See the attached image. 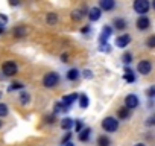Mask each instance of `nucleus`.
Returning <instances> with one entry per match:
<instances>
[{
  "mask_svg": "<svg viewBox=\"0 0 155 146\" xmlns=\"http://www.w3.org/2000/svg\"><path fill=\"white\" fill-rule=\"evenodd\" d=\"M129 43H131V35H128V34L120 35V37H117V40H116V46H117V47H120V49L126 47Z\"/></svg>",
  "mask_w": 155,
  "mask_h": 146,
  "instance_id": "6e6552de",
  "label": "nucleus"
},
{
  "mask_svg": "<svg viewBox=\"0 0 155 146\" xmlns=\"http://www.w3.org/2000/svg\"><path fill=\"white\" fill-rule=\"evenodd\" d=\"M146 125H147V126H155V116H150V117L146 120Z\"/></svg>",
  "mask_w": 155,
  "mask_h": 146,
  "instance_id": "c756f323",
  "label": "nucleus"
},
{
  "mask_svg": "<svg viewBox=\"0 0 155 146\" xmlns=\"http://www.w3.org/2000/svg\"><path fill=\"white\" fill-rule=\"evenodd\" d=\"M78 78H79V71H78L76 68H70L67 71V79L68 81H76Z\"/></svg>",
  "mask_w": 155,
  "mask_h": 146,
  "instance_id": "f3484780",
  "label": "nucleus"
},
{
  "mask_svg": "<svg viewBox=\"0 0 155 146\" xmlns=\"http://www.w3.org/2000/svg\"><path fill=\"white\" fill-rule=\"evenodd\" d=\"M65 146H74V144H73V143H67Z\"/></svg>",
  "mask_w": 155,
  "mask_h": 146,
  "instance_id": "a19ab883",
  "label": "nucleus"
},
{
  "mask_svg": "<svg viewBox=\"0 0 155 146\" xmlns=\"http://www.w3.org/2000/svg\"><path fill=\"white\" fill-rule=\"evenodd\" d=\"M58 82H59V75H58V73H55V71L47 73V75L44 76V79H43V84H44L47 88H53V87H56Z\"/></svg>",
  "mask_w": 155,
  "mask_h": 146,
  "instance_id": "f257e3e1",
  "label": "nucleus"
},
{
  "mask_svg": "<svg viewBox=\"0 0 155 146\" xmlns=\"http://www.w3.org/2000/svg\"><path fill=\"white\" fill-rule=\"evenodd\" d=\"M113 34V28L111 26H104L102 34H101V44H107V40L111 37Z\"/></svg>",
  "mask_w": 155,
  "mask_h": 146,
  "instance_id": "1a4fd4ad",
  "label": "nucleus"
},
{
  "mask_svg": "<svg viewBox=\"0 0 155 146\" xmlns=\"http://www.w3.org/2000/svg\"><path fill=\"white\" fill-rule=\"evenodd\" d=\"M8 25V17L5 14H0V28H5Z\"/></svg>",
  "mask_w": 155,
  "mask_h": 146,
  "instance_id": "c85d7f7f",
  "label": "nucleus"
},
{
  "mask_svg": "<svg viewBox=\"0 0 155 146\" xmlns=\"http://www.w3.org/2000/svg\"><path fill=\"white\" fill-rule=\"evenodd\" d=\"M88 31H90V28H82V34H88Z\"/></svg>",
  "mask_w": 155,
  "mask_h": 146,
  "instance_id": "e433bc0d",
  "label": "nucleus"
},
{
  "mask_svg": "<svg viewBox=\"0 0 155 146\" xmlns=\"http://www.w3.org/2000/svg\"><path fill=\"white\" fill-rule=\"evenodd\" d=\"M146 46H147V47H150V49H153V47H155V35H150V37L146 40Z\"/></svg>",
  "mask_w": 155,
  "mask_h": 146,
  "instance_id": "bb28decb",
  "label": "nucleus"
},
{
  "mask_svg": "<svg viewBox=\"0 0 155 146\" xmlns=\"http://www.w3.org/2000/svg\"><path fill=\"white\" fill-rule=\"evenodd\" d=\"M101 17H102L101 8H91V9L88 11V18H90L91 22H97Z\"/></svg>",
  "mask_w": 155,
  "mask_h": 146,
  "instance_id": "9d476101",
  "label": "nucleus"
},
{
  "mask_svg": "<svg viewBox=\"0 0 155 146\" xmlns=\"http://www.w3.org/2000/svg\"><path fill=\"white\" fill-rule=\"evenodd\" d=\"M102 128H104V131H107V132H114V131H117V128H119V122H117L114 117H105V119L102 120Z\"/></svg>",
  "mask_w": 155,
  "mask_h": 146,
  "instance_id": "f03ea898",
  "label": "nucleus"
},
{
  "mask_svg": "<svg viewBox=\"0 0 155 146\" xmlns=\"http://www.w3.org/2000/svg\"><path fill=\"white\" fill-rule=\"evenodd\" d=\"M101 50L108 53V52H111V46L110 44H101Z\"/></svg>",
  "mask_w": 155,
  "mask_h": 146,
  "instance_id": "2f4dec72",
  "label": "nucleus"
},
{
  "mask_svg": "<svg viewBox=\"0 0 155 146\" xmlns=\"http://www.w3.org/2000/svg\"><path fill=\"white\" fill-rule=\"evenodd\" d=\"M70 137H71V134H65V137L62 138V143H67V141L70 140Z\"/></svg>",
  "mask_w": 155,
  "mask_h": 146,
  "instance_id": "c9c22d12",
  "label": "nucleus"
},
{
  "mask_svg": "<svg viewBox=\"0 0 155 146\" xmlns=\"http://www.w3.org/2000/svg\"><path fill=\"white\" fill-rule=\"evenodd\" d=\"M134 146H146V144H143V143H137V144H134Z\"/></svg>",
  "mask_w": 155,
  "mask_h": 146,
  "instance_id": "58836bf2",
  "label": "nucleus"
},
{
  "mask_svg": "<svg viewBox=\"0 0 155 146\" xmlns=\"http://www.w3.org/2000/svg\"><path fill=\"white\" fill-rule=\"evenodd\" d=\"M125 107L131 111V110H134V108H137L138 107V98H137V95H128L126 98H125Z\"/></svg>",
  "mask_w": 155,
  "mask_h": 146,
  "instance_id": "423d86ee",
  "label": "nucleus"
},
{
  "mask_svg": "<svg viewBox=\"0 0 155 146\" xmlns=\"http://www.w3.org/2000/svg\"><path fill=\"white\" fill-rule=\"evenodd\" d=\"M137 70H138V73H141V75H149L150 70H152V64H150V61H147V59L140 61L138 65H137Z\"/></svg>",
  "mask_w": 155,
  "mask_h": 146,
  "instance_id": "39448f33",
  "label": "nucleus"
},
{
  "mask_svg": "<svg viewBox=\"0 0 155 146\" xmlns=\"http://www.w3.org/2000/svg\"><path fill=\"white\" fill-rule=\"evenodd\" d=\"M110 144H111V140L107 135H99L97 137V146H110Z\"/></svg>",
  "mask_w": 155,
  "mask_h": 146,
  "instance_id": "412c9836",
  "label": "nucleus"
},
{
  "mask_svg": "<svg viewBox=\"0 0 155 146\" xmlns=\"http://www.w3.org/2000/svg\"><path fill=\"white\" fill-rule=\"evenodd\" d=\"M12 32H14V37L21 38V37H25V35H26V28H25V26H17Z\"/></svg>",
  "mask_w": 155,
  "mask_h": 146,
  "instance_id": "6ab92c4d",
  "label": "nucleus"
},
{
  "mask_svg": "<svg viewBox=\"0 0 155 146\" xmlns=\"http://www.w3.org/2000/svg\"><path fill=\"white\" fill-rule=\"evenodd\" d=\"M76 99H79V95H76V93H73V95H67V96H64L62 104H64V105H67V107L70 108V105H71Z\"/></svg>",
  "mask_w": 155,
  "mask_h": 146,
  "instance_id": "f8f14e48",
  "label": "nucleus"
},
{
  "mask_svg": "<svg viewBox=\"0 0 155 146\" xmlns=\"http://www.w3.org/2000/svg\"><path fill=\"white\" fill-rule=\"evenodd\" d=\"M9 110H8V105L6 104H0V117H5L8 116Z\"/></svg>",
  "mask_w": 155,
  "mask_h": 146,
  "instance_id": "393cba45",
  "label": "nucleus"
},
{
  "mask_svg": "<svg viewBox=\"0 0 155 146\" xmlns=\"http://www.w3.org/2000/svg\"><path fill=\"white\" fill-rule=\"evenodd\" d=\"M137 29H140V31H146L149 26H150V20L146 17V15H141V17H138V20H137Z\"/></svg>",
  "mask_w": 155,
  "mask_h": 146,
  "instance_id": "0eeeda50",
  "label": "nucleus"
},
{
  "mask_svg": "<svg viewBox=\"0 0 155 146\" xmlns=\"http://www.w3.org/2000/svg\"><path fill=\"white\" fill-rule=\"evenodd\" d=\"M2 125H3V123H2V120H0V128H2Z\"/></svg>",
  "mask_w": 155,
  "mask_h": 146,
  "instance_id": "37998d69",
  "label": "nucleus"
},
{
  "mask_svg": "<svg viewBox=\"0 0 155 146\" xmlns=\"http://www.w3.org/2000/svg\"><path fill=\"white\" fill-rule=\"evenodd\" d=\"M0 98H2V93H0Z\"/></svg>",
  "mask_w": 155,
  "mask_h": 146,
  "instance_id": "c03bdc74",
  "label": "nucleus"
},
{
  "mask_svg": "<svg viewBox=\"0 0 155 146\" xmlns=\"http://www.w3.org/2000/svg\"><path fill=\"white\" fill-rule=\"evenodd\" d=\"M146 93H147V96H149V98H155V87H150Z\"/></svg>",
  "mask_w": 155,
  "mask_h": 146,
  "instance_id": "72a5a7b5",
  "label": "nucleus"
},
{
  "mask_svg": "<svg viewBox=\"0 0 155 146\" xmlns=\"http://www.w3.org/2000/svg\"><path fill=\"white\" fill-rule=\"evenodd\" d=\"M113 25H114V28H116V29L123 31V29L126 28V20H125V18H116V20L113 22Z\"/></svg>",
  "mask_w": 155,
  "mask_h": 146,
  "instance_id": "dca6fc26",
  "label": "nucleus"
},
{
  "mask_svg": "<svg viewBox=\"0 0 155 146\" xmlns=\"http://www.w3.org/2000/svg\"><path fill=\"white\" fill-rule=\"evenodd\" d=\"M79 107H81L82 110H85V108L88 107V96H87V95H81V96H79Z\"/></svg>",
  "mask_w": 155,
  "mask_h": 146,
  "instance_id": "4be33fe9",
  "label": "nucleus"
},
{
  "mask_svg": "<svg viewBox=\"0 0 155 146\" xmlns=\"http://www.w3.org/2000/svg\"><path fill=\"white\" fill-rule=\"evenodd\" d=\"M53 110H55V114H58V113H67L68 111V107L64 105L62 102H56L53 105Z\"/></svg>",
  "mask_w": 155,
  "mask_h": 146,
  "instance_id": "ddd939ff",
  "label": "nucleus"
},
{
  "mask_svg": "<svg viewBox=\"0 0 155 146\" xmlns=\"http://www.w3.org/2000/svg\"><path fill=\"white\" fill-rule=\"evenodd\" d=\"M152 8H153V9H155V0H153V3H152Z\"/></svg>",
  "mask_w": 155,
  "mask_h": 146,
  "instance_id": "79ce46f5",
  "label": "nucleus"
},
{
  "mask_svg": "<svg viewBox=\"0 0 155 146\" xmlns=\"http://www.w3.org/2000/svg\"><path fill=\"white\" fill-rule=\"evenodd\" d=\"M74 128H76L78 132H81V131H82V122H81V120H76V122H74Z\"/></svg>",
  "mask_w": 155,
  "mask_h": 146,
  "instance_id": "7c9ffc66",
  "label": "nucleus"
},
{
  "mask_svg": "<svg viewBox=\"0 0 155 146\" xmlns=\"http://www.w3.org/2000/svg\"><path fill=\"white\" fill-rule=\"evenodd\" d=\"M129 114H131V111H129L126 107H122V108H119V111H117V116H119L122 120H123V119H128Z\"/></svg>",
  "mask_w": 155,
  "mask_h": 146,
  "instance_id": "aec40b11",
  "label": "nucleus"
},
{
  "mask_svg": "<svg viewBox=\"0 0 155 146\" xmlns=\"http://www.w3.org/2000/svg\"><path fill=\"white\" fill-rule=\"evenodd\" d=\"M5 32V28H0V34H3Z\"/></svg>",
  "mask_w": 155,
  "mask_h": 146,
  "instance_id": "ea45409f",
  "label": "nucleus"
},
{
  "mask_svg": "<svg viewBox=\"0 0 155 146\" xmlns=\"http://www.w3.org/2000/svg\"><path fill=\"white\" fill-rule=\"evenodd\" d=\"M25 85L21 82H12L9 87H8V91H15V90H21Z\"/></svg>",
  "mask_w": 155,
  "mask_h": 146,
  "instance_id": "b1692460",
  "label": "nucleus"
},
{
  "mask_svg": "<svg viewBox=\"0 0 155 146\" xmlns=\"http://www.w3.org/2000/svg\"><path fill=\"white\" fill-rule=\"evenodd\" d=\"M73 125H74V122H73L71 119H68V117H65V119H62V120H61V128H62V129H65V131L71 129V128H73Z\"/></svg>",
  "mask_w": 155,
  "mask_h": 146,
  "instance_id": "4468645a",
  "label": "nucleus"
},
{
  "mask_svg": "<svg viewBox=\"0 0 155 146\" xmlns=\"http://www.w3.org/2000/svg\"><path fill=\"white\" fill-rule=\"evenodd\" d=\"M90 134H91V129H90V128H84V129L79 132V140H81V141H88V140H90Z\"/></svg>",
  "mask_w": 155,
  "mask_h": 146,
  "instance_id": "2eb2a0df",
  "label": "nucleus"
},
{
  "mask_svg": "<svg viewBox=\"0 0 155 146\" xmlns=\"http://www.w3.org/2000/svg\"><path fill=\"white\" fill-rule=\"evenodd\" d=\"M29 101H31V96H29L28 93H21V95H20V102H21L23 105L29 104Z\"/></svg>",
  "mask_w": 155,
  "mask_h": 146,
  "instance_id": "a878e982",
  "label": "nucleus"
},
{
  "mask_svg": "<svg viewBox=\"0 0 155 146\" xmlns=\"http://www.w3.org/2000/svg\"><path fill=\"white\" fill-rule=\"evenodd\" d=\"M84 76H85L87 79H91V78H93V71H91V70H84Z\"/></svg>",
  "mask_w": 155,
  "mask_h": 146,
  "instance_id": "473e14b6",
  "label": "nucleus"
},
{
  "mask_svg": "<svg viewBox=\"0 0 155 146\" xmlns=\"http://www.w3.org/2000/svg\"><path fill=\"white\" fill-rule=\"evenodd\" d=\"M149 2L147 0H135L134 2V5H132V8H134V11L137 12V14H140V15H144L147 11H149Z\"/></svg>",
  "mask_w": 155,
  "mask_h": 146,
  "instance_id": "7ed1b4c3",
  "label": "nucleus"
},
{
  "mask_svg": "<svg viewBox=\"0 0 155 146\" xmlns=\"http://www.w3.org/2000/svg\"><path fill=\"white\" fill-rule=\"evenodd\" d=\"M17 64L14 61H8L2 65V71L5 73V76H14L15 73H17Z\"/></svg>",
  "mask_w": 155,
  "mask_h": 146,
  "instance_id": "20e7f679",
  "label": "nucleus"
},
{
  "mask_svg": "<svg viewBox=\"0 0 155 146\" xmlns=\"http://www.w3.org/2000/svg\"><path fill=\"white\" fill-rule=\"evenodd\" d=\"M46 120H47V123H55V116H49Z\"/></svg>",
  "mask_w": 155,
  "mask_h": 146,
  "instance_id": "f704fd0d",
  "label": "nucleus"
},
{
  "mask_svg": "<svg viewBox=\"0 0 155 146\" xmlns=\"http://www.w3.org/2000/svg\"><path fill=\"white\" fill-rule=\"evenodd\" d=\"M122 61H123L125 64H129V62L132 61V55H131V53H128V52H126V53H123V56H122Z\"/></svg>",
  "mask_w": 155,
  "mask_h": 146,
  "instance_id": "cd10ccee",
  "label": "nucleus"
},
{
  "mask_svg": "<svg viewBox=\"0 0 155 146\" xmlns=\"http://www.w3.org/2000/svg\"><path fill=\"white\" fill-rule=\"evenodd\" d=\"M125 81H128V82H134L135 81V76H134V73H132V70H129V68H126L125 70Z\"/></svg>",
  "mask_w": 155,
  "mask_h": 146,
  "instance_id": "5701e85b",
  "label": "nucleus"
},
{
  "mask_svg": "<svg viewBox=\"0 0 155 146\" xmlns=\"http://www.w3.org/2000/svg\"><path fill=\"white\" fill-rule=\"evenodd\" d=\"M99 6H101V11H111L116 6V2L114 0H101Z\"/></svg>",
  "mask_w": 155,
  "mask_h": 146,
  "instance_id": "9b49d317",
  "label": "nucleus"
},
{
  "mask_svg": "<svg viewBox=\"0 0 155 146\" xmlns=\"http://www.w3.org/2000/svg\"><path fill=\"white\" fill-rule=\"evenodd\" d=\"M62 62H67V55H62Z\"/></svg>",
  "mask_w": 155,
  "mask_h": 146,
  "instance_id": "4c0bfd02",
  "label": "nucleus"
},
{
  "mask_svg": "<svg viewBox=\"0 0 155 146\" xmlns=\"http://www.w3.org/2000/svg\"><path fill=\"white\" fill-rule=\"evenodd\" d=\"M46 22H47V25H56L58 23V15L55 14V12H49L47 15H46Z\"/></svg>",
  "mask_w": 155,
  "mask_h": 146,
  "instance_id": "a211bd4d",
  "label": "nucleus"
}]
</instances>
